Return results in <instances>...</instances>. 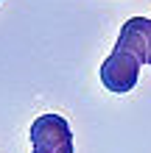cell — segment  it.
<instances>
[{
    "label": "cell",
    "mask_w": 151,
    "mask_h": 153,
    "mask_svg": "<svg viewBox=\"0 0 151 153\" xmlns=\"http://www.w3.org/2000/svg\"><path fill=\"white\" fill-rule=\"evenodd\" d=\"M31 145L37 153H73V131L65 117L42 114L31 125Z\"/></svg>",
    "instance_id": "cell-1"
},
{
    "label": "cell",
    "mask_w": 151,
    "mask_h": 153,
    "mask_svg": "<svg viewBox=\"0 0 151 153\" xmlns=\"http://www.w3.org/2000/svg\"><path fill=\"white\" fill-rule=\"evenodd\" d=\"M137 78H140V61L134 56H129V53H123V50H112L109 56L104 59L101 81H104V86L109 89V92H115V95L131 92L134 84H137Z\"/></svg>",
    "instance_id": "cell-2"
},
{
    "label": "cell",
    "mask_w": 151,
    "mask_h": 153,
    "mask_svg": "<svg viewBox=\"0 0 151 153\" xmlns=\"http://www.w3.org/2000/svg\"><path fill=\"white\" fill-rule=\"evenodd\" d=\"M115 50L134 56L140 64H151V20L148 17H131L123 22Z\"/></svg>",
    "instance_id": "cell-3"
},
{
    "label": "cell",
    "mask_w": 151,
    "mask_h": 153,
    "mask_svg": "<svg viewBox=\"0 0 151 153\" xmlns=\"http://www.w3.org/2000/svg\"><path fill=\"white\" fill-rule=\"evenodd\" d=\"M34 153H37V150H34Z\"/></svg>",
    "instance_id": "cell-4"
}]
</instances>
